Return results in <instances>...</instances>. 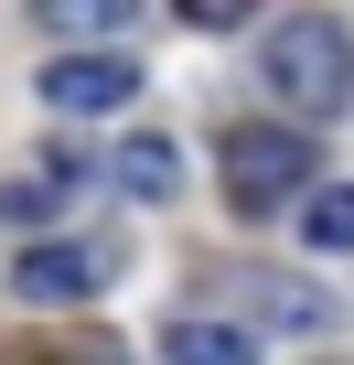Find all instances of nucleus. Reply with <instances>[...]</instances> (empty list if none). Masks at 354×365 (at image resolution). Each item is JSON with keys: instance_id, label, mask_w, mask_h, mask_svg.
Here are the masks:
<instances>
[{"instance_id": "obj_1", "label": "nucleus", "mask_w": 354, "mask_h": 365, "mask_svg": "<svg viewBox=\"0 0 354 365\" xmlns=\"http://www.w3.org/2000/svg\"><path fill=\"white\" fill-rule=\"evenodd\" d=\"M258 65H269V86H279L301 118H343V97H354V33H343L333 11H290Z\"/></svg>"}, {"instance_id": "obj_2", "label": "nucleus", "mask_w": 354, "mask_h": 365, "mask_svg": "<svg viewBox=\"0 0 354 365\" xmlns=\"http://www.w3.org/2000/svg\"><path fill=\"white\" fill-rule=\"evenodd\" d=\"M118 269H129V247H118V237H33V247L11 258V301H33V312H65V301H97V290H118Z\"/></svg>"}, {"instance_id": "obj_3", "label": "nucleus", "mask_w": 354, "mask_h": 365, "mask_svg": "<svg viewBox=\"0 0 354 365\" xmlns=\"http://www.w3.org/2000/svg\"><path fill=\"white\" fill-rule=\"evenodd\" d=\"M290 194H311V140L301 129H226V205L279 215Z\"/></svg>"}, {"instance_id": "obj_4", "label": "nucleus", "mask_w": 354, "mask_h": 365, "mask_svg": "<svg viewBox=\"0 0 354 365\" xmlns=\"http://www.w3.org/2000/svg\"><path fill=\"white\" fill-rule=\"evenodd\" d=\"M33 86H43L54 118H118V108L140 97V65H129V54H54Z\"/></svg>"}, {"instance_id": "obj_5", "label": "nucleus", "mask_w": 354, "mask_h": 365, "mask_svg": "<svg viewBox=\"0 0 354 365\" xmlns=\"http://www.w3.org/2000/svg\"><path fill=\"white\" fill-rule=\"evenodd\" d=\"M161 365H258V333L204 322V312H172L161 322Z\"/></svg>"}, {"instance_id": "obj_6", "label": "nucleus", "mask_w": 354, "mask_h": 365, "mask_svg": "<svg viewBox=\"0 0 354 365\" xmlns=\"http://www.w3.org/2000/svg\"><path fill=\"white\" fill-rule=\"evenodd\" d=\"M247 312L258 322H290V333H333V290H311L290 269H247Z\"/></svg>"}, {"instance_id": "obj_7", "label": "nucleus", "mask_w": 354, "mask_h": 365, "mask_svg": "<svg viewBox=\"0 0 354 365\" xmlns=\"http://www.w3.org/2000/svg\"><path fill=\"white\" fill-rule=\"evenodd\" d=\"M108 172H118V194H140V205H172V182H183V150L140 129V140H118V161H108Z\"/></svg>"}, {"instance_id": "obj_8", "label": "nucleus", "mask_w": 354, "mask_h": 365, "mask_svg": "<svg viewBox=\"0 0 354 365\" xmlns=\"http://www.w3.org/2000/svg\"><path fill=\"white\" fill-rule=\"evenodd\" d=\"M43 22H54L76 54H97V33H118V22H129V0H43Z\"/></svg>"}, {"instance_id": "obj_9", "label": "nucleus", "mask_w": 354, "mask_h": 365, "mask_svg": "<svg viewBox=\"0 0 354 365\" xmlns=\"http://www.w3.org/2000/svg\"><path fill=\"white\" fill-rule=\"evenodd\" d=\"M301 237L311 247H354V182H322V194L301 205Z\"/></svg>"}, {"instance_id": "obj_10", "label": "nucleus", "mask_w": 354, "mask_h": 365, "mask_svg": "<svg viewBox=\"0 0 354 365\" xmlns=\"http://www.w3.org/2000/svg\"><path fill=\"white\" fill-rule=\"evenodd\" d=\"M183 22H194V33H236V22H247V0H183Z\"/></svg>"}]
</instances>
